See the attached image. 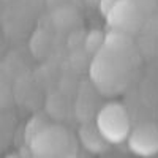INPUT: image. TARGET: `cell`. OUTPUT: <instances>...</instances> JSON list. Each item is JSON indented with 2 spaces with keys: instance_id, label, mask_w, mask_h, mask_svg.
I'll return each instance as SVG.
<instances>
[{
  "instance_id": "cell-2",
  "label": "cell",
  "mask_w": 158,
  "mask_h": 158,
  "mask_svg": "<svg viewBox=\"0 0 158 158\" xmlns=\"http://www.w3.org/2000/svg\"><path fill=\"white\" fill-rule=\"evenodd\" d=\"M33 155L38 158H73L74 146L71 136L62 127L48 125L30 141Z\"/></svg>"
},
{
  "instance_id": "cell-5",
  "label": "cell",
  "mask_w": 158,
  "mask_h": 158,
  "mask_svg": "<svg viewBox=\"0 0 158 158\" xmlns=\"http://www.w3.org/2000/svg\"><path fill=\"white\" fill-rule=\"evenodd\" d=\"M130 149L136 155L152 156L158 152V127L153 123H141L128 135Z\"/></svg>"
},
{
  "instance_id": "cell-4",
  "label": "cell",
  "mask_w": 158,
  "mask_h": 158,
  "mask_svg": "<svg viewBox=\"0 0 158 158\" xmlns=\"http://www.w3.org/2000/svg\"><path fill=\"white\" fill-rule=\"evenodd\" d=\"M144 13L131 0H115L106 10V19L111 30L131 35L141 29Z\"/></svg>"
},
{
  "instance_id": "cell-3",
  "label": "cell",
  "mask_w": 158,
  "mask_h": 158,
  "mask_svg": "<svg viewBox=\"0 0 158 158\" xmlns=\"http://www.w3.org/2000/svg\"><path fill=\"white\" fill-rule=\"evenodd\" d=\"M95 123L109 144H118L125 141L131 131L128 111L118 101H109L103 104L101 109L97 112Z\"/></svg>"
},
{
  "instance_id": "cell-7",
  "label": "cell",
  "mask_w": 158,
  "mask_h": 158,
  "mask_svg": "<svg viewBox=\"0 0 158 158\" xmlns=\"http://www.w3.org/2000/svg\"><path fill=\"white\" fill-rule=\"evenodd\" d=\"M48 125H49V123L44 120V118H41V117H33L32 120L29 122L27 130H25V136H27V141L30 142V141L40 133V131L44 130Z\"/></svg>"
},
{
  "instance_id": "cell-9",
  "label": "cell",
  "mask_w": 158,
  "mask_h": 158,
  "mask_svg": "<svg viewBox=\"0 0 158 158\" xmlns=\"http://www.w3.org/2000/svg\"><path fill=\"white\" fill-rule=\"evenodd\" d=\"M49 2V5H54V6H60V5H63L67 0H48Z\"/></svg>"
},
{
  "instance_id": "cell-10",
  "label": "cell",
  "mask_w": 158,
  "mask_h": 158,
  "mask_svg": "<svg viewBox=\"0 0 158 158\" xmlns=\"http://www.w3.org/2000/svg\"><path fill=\"white\" fill-rule=\"evenodd\" d=\"M6 158H22V156H19V155H8Z\"/></svg>"
},
{
  "instance_id": "cell-8",
  "label": "cell",
  "mask_w": 158,
  "mask_h": 158,
  "mask_svg": "<svg viewBox=\"0 0 158 158\" xmlns=\"http://www.w3.org/2000/svg\"><path fill=\"white\" fill-rule=\"evenodd\" d=\"M142 13H146L147 10H152L155 6V0H131Z\"/></svg>"
},
{
  "instance_id": "cell-6",
  "label": "cell",
  "mask_w": 158,
  "mask_h": 158,
  "mask_svg": "<svg viewBox=\"0 0 158 158\" xmlns=\"http://www.w3.org/2000/svg\"><path fill=\"white\" fill-rule=\"evenodd\" d=\"M79 141L92 153H101L109 146V142L104 139L97 123L94 122H84L81 125V128H79Z\"/></svg>"
},
{
  "instance_id": "cell-1",
  "label": "cell",
  "mask_w": 158,
  "mask_h": 158,
  "mask_svg": "<svg viewBox=\"0 0 158 158\" xmlns=\"http://www.w3.org/2000/svg\"><path fill=\"white\" fill-rule=\"evenodd\" d=\"M138 63V51L131 35L111 30L94 54L90 81L101 95L115 97L127 89Z\"/></svg>"
}]
</instances>
